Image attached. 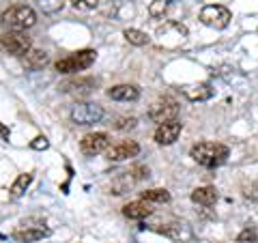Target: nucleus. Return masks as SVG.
Segmentation results:
<instances>
[{
	"label": "nucleus",
	"mask_w": 258,
	"mask_h": 243,
	"mask_svg": "<svg viewBox=\"0 0 258 243\" xmlns=\"http://www.w3.org/2000/svg\"><path fill=\"white\" fill-rule=\"evenodd\" d=\"M191 159L205 168H217L228 159V147L220 142H198L191 147Z\"/></svg>",
	"instance_id": "1"
},
{
	"label": "nucleus",
	"mask_w": 258,
	"mask_h": 243,
	"mask_svg": "<svg viewBox=\"0 0 258 243\" xmlns=\"http://www.w3.org/2000/svg\"><path fill=\"white\" fill-rule=\"evenodd\" d=\"M0 22H3L5 28L22 32V30L32 28L37 24V13L32 11L28 5H13V7H9V9L3 13Z\"/></svg>",
	"instance_id": "2"
},
{
	"label": "nucleus",
	"mask_w": 258,
	"mask_h": 243,
	"mask_svg": "<svg viewBox=\"0 0 258 243\" xmlns=\"http://www.w3.org/2000/svg\"><path fill=\"white\" fill-rule=\"evenodd\" d=\"M95 58H97L95 50H80V52L64 56V58H60V60H56V71H58V74H76V71H84L95 63Z\"/></svg>",
	"instance_id": "3"
},
{
	"label": "nucleus",
	"mask_w": 258,
	"mask_h": 243,
	"mask_svg": "<svg viewBox=\"0 0 258 243\" xmlns=\"http://www.w3.org/2000/svg\"><path fill=\"white\" fill-rule=\"evenodd\" d=\"M0 43H3V47L9 54L18 56V58H24L30 50V37L26 35V32H20V30H9L5 32V35H0Z\"/></svg>",
	"instance_id": "4"
},
{
	"label": "nucleus",
	"mask_w": 258,
	"mask_h": 243,
	"mask_svg": "<svg viewBox=\"0 0 258 243\" xmlns=\"http://www.w3.org/2000/svg\"><path fill=\"white\" fill-rule=\"evenodd\" d=\"M230 20H232L230 11L222 5H207V7H203V11H200V22L215 30H224L230 24Z\"/></svg>",
	"instance_id": "5"
},
{
	"label": "nucleus",
	"mask_w": 258,
	"mask_h": 243,
	"mask_svg": "<svg viewBox=\"0 0 258 243\" xmlns=\"http://www.w3.org/2000/svg\"><path fill=\"white\" fill-rule=\"evenodd\" d=\"M103 116V108L99 103H91V101H82V103H76L74 110H71V120L76 125H93V123H99Z\"/></svg>",
	"instance_id": "6"
},
{
	"label": "nucleus",
	"mask_w": 258,
	"mask_h": 243,
	"mask_svg": "<svg viewBox=\"0 0 258 243\" xmlns=\"http://www.w3.org/2000/svg\"><path fill=\"white\" fill-rule=\"evenodd\" d=\"M110 147V136L103 134V132H95V134H86L80 142V151L84 153L86 157H95L103 153Z\"/></svg>",
	"instance_id": "7"
},
{
	"label": "nucleus",
	"mask_w": 258,
	"mask_h": 243,
	"mask_svg": "<svg viewBox=\"0 0 258 243\" xmlns=\"http://www.w3.org/2000/svg\"><path fill=\"white\" fill-rule=\"evenodd\" d=\"M149 116H151V120H155V123H159V125L170 123V120H176V116H179V106H176L174 99L166 97L164 101H157L155 106L151 108Z\"/></svg>",
	"instance_id": "8"
},
{
	"label": "nucleus",
	"mask_w": 258,
	"mask_h": 243,
	"mask_svg": "<svg viewBox=\"0 0 258 243\" xmlns=\"http://www.w3.org/2000/svg\"><path fill=\"white\" fill-rule=\"evenodd\" d=\"M181 129H183V125L179 123V120H170V123L159 125L155 129V142L164 144V147H168V144H174L176 138L181 136Z\"/></svg>",
	"instance_id": "9"
},
{
	"label": "nucleus",
	"mask_w": 258,
	"mask_h": 243,
	"mask_svg": "<svg viewBox=\"0 0 258 243\" xmlns=\"http://www.w3.org/2000/svg\"><path fill=\"white\" fill-rule=\"evenodd\" d=\"M138 153H140V144L138 142L125 140V142H120V144H116V147H112L108 151V159L110 161H125L129 157H136Z\"/></svg>",
	"instance_id": "10"
},
{
	"label": "nucleus",
	"mask_w": 258,
	"mask_h": 243,
	"mask_svg": "<svg viewBox=\"0 0 258 243\" xmlns=\"http://www.w3.org/2000/svg\"><path fill=\"white\" fill-rule=\"evenodd\" d=\"M47 234H50V228H43V226H22L13 232V239L20 243H35Z\"/></svg>",
	"instance_id": "11"
},
{
	"label": "nucleus",
	"mask_w": 258,
	"mask_h": 243,
	"mask_svg": "<svg viewBox=\"0 0 258 243\" xmlns=\"http://www.w3.org/2000/svg\"><path fill=\"white\" fill-rule=\"evenodd\" d=\"M110 99H116V101H136L140 97V88L136 84H118V86H112L108 91Z\"/></svg>",
	"instance_id": "12"
},
{
	"label": "nucleus",
	"mask_w": 258,
	"mask_h": 243,
	"mask_svg": "<svg viewBox=\"0 0 258 243\" xmlns=\"http://www.w3.org/2000/svg\"><path fill=\"white\" fill-rule=\"evenodd\" d=\"M183 95L189 101H207L213 97V86L209 82H200V84H189L183 88Z\"/></svg>",
	"instance_id": "13"
},
{
	"label": "nucleus",
	"mask_w": 258,
	"mask_h": 243,
	"mask_svg": "<svg viewBox=\"0 0 258 243\" xmlns=\"http://www.w3.org/2000/svg\"><path fill=\"white\" fill-rule=\"evenodd\" d=\"M153 213V209L147 200H138V202H129V205L123 207V215L129 217V220H144Z\"/></svg>",
	"instance_id": "14"
},
{
	"label": "nucleus",
	"mask_w": 258,
	"mask_h": 243,
	"mask_svg": "<svg viewBox=\"0 0 258 243\" xmlns=\"http://www.w3.org/2000/svg\"><path fill=\"white\" fill-rule=\"evenodd\" d=\"M47 52H43V50H30L26 56L22 58V65L26 69H30V71H37V69H43L45 65H47Z\"/></svg>",
	"instance_id": "15"
},
{
	"label": "nucleus",
	"mask_w": 258,
	"mask_h": 243,
	"mask_svg": "<svg viewBox=\"0 0 258 243\" xmlns=\"http://www.w3.org/2000/svg\"><path fill=\"white\" fill-rule=\"evenodd\" d=\"M191 202L196 205H203V207H211L217 202V192L215 188H198L191 192Z\"/></svg>",
	"instance_id": "16"
},
{
	"label": "nucleus",
	"mask_w": 258,
	"mask_h": 243,
	"mask_svg": "<svg viewBox=\"0 0 258 243\" xmlns=\"http://www.w3.org/2000/svg\"><path fill=\"white\" fill-rule=\"evenodd\" d=\"M93 86H95V82L93 80H71V82H67V84H62V91L64 93H74V95H88L93 91Z\"/></svg>",
	"instance_id": "17"
},
{
	"label": "nucleus",
	"mask_w": 258,
	"mask_h": 243,
	"mask_svg": "<svg viewBox=\"0 0 258 243\" xmlns=\"http://www.w3.org/2000/svg\"><path fill=\"white\" fill-rule=\"evenodd\" d=\"M32 183V174L30 172H24V174H20L18 179H15V183L11 185V198H20L24 192L28 190V185Z\"/></svg>",
	"instance_id": "18"
},
{
	"label": "nucleus",
	"mask_w": 258,
	"mask_h": 243,
	"mask_svg": "<svg viewBox=\"0 0 258 243\" xmlns=\"http://www.w3.org/2000/svg\"><path fill=\"white\" fill-rule=\"evenodd\" d=\"M142 200L164 205V202H170V194H168L166 190H147V192H142Z\"/></svg>",
	"instance_id": "19"
},
{
	"label": "nucleus",
	"mask_w": 258,
	"mask_h": 243,
	"mask_svg": "<svg viewBox=\"0 0 258 243\" xmlns=\"http://www.w3.org/2000/svg\"><path fill=\"white\" fill-rule=\"evenodd\" d=\"M125 39L132 45H147L149 43V37H147V32H142V30H138V28H127L125 32Z\"/></svg>",
	"instance_id": "20"
},
{
	"label": "nucleus",
	"mask_w": 258,
	"mask_h": 243,
	"mask_svg": "<svg viewBox=\"0 0 258 243\" xmlns=\"http://www.w3.org/2000/svg\"><path fill=\"white\" fill-rule=\"evenodd\" d=\"M170 3H172V0H155V3L149 7L151 18H164V13L170 9Z\"/></svg>",
	"instance_id": "21"
},
{
	"label": "nucleus",
	"mask_w": 258,
	"mask_h": 243,
	"mask_svg": "<svg viewBox=\"0 0 258 243\" xmlns=\"http://www.w3.org/2000/svg\"><path fill=\"white\" fill-rule=\"evenodd\" d=\"M37 5L41 7L43 13H56V11L62 9L64 0H37Z\"/></svg>",
	"instance_id": "22"
},
{
	"label": "nucleus",
	"mask_w": 258,
	"mask_h": 243,
	"mask_svg": "<svg viewBox=\"0 0 258 243\" xmlns=\"http://www.w3.org/2000/svg\"><path fill=\"white\" fill-rule=\"evenodd\" d=\"M237 241L239 243H254V241H258V228L256 226H247V228L237 237Z\"/></svg>",
	"instance_id": "23"
},
{
	"label": "nucleus",
	"mask_w": 258,
	"mask_h": 243,
	"mask_svg": "<svg viewBox=\"0 0 258 243\" xmlns=\"http://www.w3.org/2000/svg\"><path fill=\"white\" fill-rule=\"evenodd\" d=\"M71 5H74L76 9H80V11H91V9H95V7L99 5V0H71Z\"/></svg>",
	"instance_id": "24"
},
{
	"label": "nucleus",
	"mask_w": 258,
	"mask_h": 243,
	"mask_svg": "<svg viewBox=\"0 0 258 243\" xmlns=\"http://www.w3.org/2000/svg\"><path fill=\"white\" fill-rule=\"evenodd\" d=\"M136 123H138V120H136L134 116H120L116 123H114V127H116V129H134Z\"/></svg>",
	"instance_id": "25"
},
{
	"label": "nucleus",
	"mask_w": 258,
	"mask_h": 243,
	"mask_svg": "<svg viewBox=\"0 0 258 243\" xmlns=\"http://www.w3.org/2000/svg\"><path fill=\"white\" fill-rule=\"evenodd\" d=\"M30 147L35 149V151H45L47 147H50V142H47L45 136H39V138H35V140L30 142Z\"/></svg>",
	"instance_id": "26"
}]
</instances>
